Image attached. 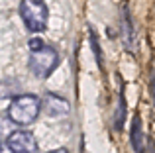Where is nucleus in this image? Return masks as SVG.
<instances>
[{"mask_svg":"<svg viewBox=\"0 0 155 153\" xmlns=\"http://www.w3.org/2000/svg\"><path fill=\"white\" fill-rule=\"evenodd\" d=\"M49 153H69L65 147H59V149H53V151H49Z\"/></svg>","mask_w":155,"mask_h":153,"instance_id":"nucleus-12","label":"nucleus"},{"mask_svg":"<svg viewBox=\"0 0 155 153\" xmlns=\"http://www.w3.org/2000/svg\"><path fill=\"white\" fill-rule=\"evenodd\" d=\"M59 65V53L53 47L45 45L39 51H31L30 57V71L35 79H47Z\"/></svg>","mask_w":155,"mask_h":153,"instance_id":"nucleus-3","label":"nucleus"},{"mask_svg":"<svg viewBox=\"0 0 155 153\" xmlns=\"http://www.w3.org/2000/svg\"><path fill=\"white\" fill-rule=\"evenodd\" d=\"M124 120H126V98H124V92H120V98H118V114L114 116V126H116V130H122V128H124Z\"/></svg>","mask_w":155,"mask_h":153,"instance_id":"nucleus-8","label":"nucleus"},{"mask_svg":"<svg viewBox=\"0 0 155 153\" xmlns=\"http://www.w3.org/2000/svg\"><path fill=\"white\" fill-rule=\"evenodd\" d=\"M28 47H30V51H39V49L45 47V43H43L41 37H31L30 43H28Z\"/></svg>","mask_w":155,"mask_h":153,"instance_id":"nucleus-9","label":"nucleus"},{"mask_svg":"<svg viewBox=\"0 0 155 153\" xmlns=\"http://www.w3.org/2000/svg\"><path fill=\"white\" fill-rule=\"evenodd\" d=\"M143 128H141V120L140 116H134L132 122V134H130V143H132L134 153H143Z\"/></svg>","mask_w":155,"mask_h":153,"instance_id":"nucleus-7","label":"nucleus"},{"mask_svg":"<svg viewBox=\"0 0 155 153\" xmlns=\"http://www.w3.org/2000/svg\"><path fill=\"white\" fill-rule=\"evenodd\" d=\"M41 100L35 94H18L8 106V118L16 126H30L41 112Z\"/></svg>","mask_w":155,"mask_h":153,"instance_id":"nucleus-1","label":"nucleus"},{"mask_svg":"<svg viewBox=\"0 0 155 153\" xmlns=\"http://www.w3.org/2000/svg\"><path fill=\"white\" fill-rule=\"evenodd\" d=\"M6 147L12 153H35L38 151V139L28 130H16L8 135Z\"/></svg>","mask_w":155,"mask_h":153,"instance_id":"nucleus-4","label":"nucleus"},{"mask_svg":"<svg viewBox=\"0 0 155 153\" xmlns=\"http://www.w3.org/2000/svg\"><path fill=\"white\" fill-rule=\"evenodd\" d=\"M149 94H151L153 104H155V69L151 71V76H149Z\"/></svg>","mask_w":155,"mask_h":153,"instance_id":"nucleus-11","label":"nucleus"},{"mask_svg":"<svg viewBox=\"0 0 155 153\" xmlns=\"http://www.w3.org/2000/svg\"><path fill=\"white\" fill-rule=\"evenodd\" d=\"M43 104H45L47 114H51V116H63L69 112V102L57 94H47L43 98Z\"/></svg>","mask_w":155,"mask_h":153,"instance_id":"nucleus-6","label":"nucleus"},{"mask_svg":"<svg viewBox=\"0 0 155 153\" xmlns=\"http://www.w3.org/2000/svg\"><path fill=\"white\" fill-rule=\"evenodd\" d=\"M91 43H92V49H94V53H96V61H98V65H102V53L98 51V45H96V35H94V31L91 30Z\"/></svg>","mask_w":155,"mask_h":153,"instance_id":"nucleus-10","label":"nucleus"},{"mask_svg":"<svg viewBox=\"0 0 155 153\" xmlns=\"http://www.w3.org/2000/svg\"><path fill=\"white\" fill-rule=\"evenodd\" d=\"M2 153H12V151H10V149H8V147H6V145H4V151H2Z\"/></svg>","mask_w":155,"mask_h":153,"instance_id":"nucleus-13","label":"nucleus"},{"mask_svg":"<svg viewBox=\"0 0 155 153\" xmlns=\"http://www.w3.org/2000/svg\"><path fill=\"white\" fill-rule=\"evenodd\" d=\"M122 39H124L126 51H136V30H134V22L128 12V6L122 8Z\"/></svg>","mask_w":155,"mask_h":153,"instance_id":"nucleus-5","label":"nucleus"},{"mask_svg":"<svg viewBox=\"0 0 155 153\" xmlns=\"http://www.w3.org/2000/svg\"><path fill=\"white\" fill-rule=\"evenodd\" d=\"M20 18L24 26L34 34H39L47 28L49 10L43 0H22L20 2Z\"/></svg>","mask_w":155,"mask_h":153,"instance_id":"nucleus-2","label":"nucleus"}]
</instances>
